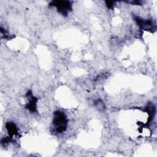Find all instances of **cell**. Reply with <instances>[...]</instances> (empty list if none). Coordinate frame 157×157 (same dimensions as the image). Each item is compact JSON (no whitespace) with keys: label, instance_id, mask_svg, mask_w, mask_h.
I'll use <instances>...</instances> for the list:
<instances>
[{"label":"cell","instance_id":"cell-5","mask_svg":"<svg viewBox=\"0 0 157 157\" xmlns=\"http://www.w3.org/2000/svg\"><path fill=\"white\" fill-rule=\"evenodd\" d=\"M6 127L10 135H16L17 134V129L15 124L12 123H8L6 124Z\"/></svg>","mask_w":157,"mask_h":157},{"label":"cell","instance_id":"cell-1","mask_svg":"<svg viewBox=\"0 0 157 157\" xmlns=\"http://www.w3.org/2000/svg\"><path fill=\"white\" fill-rule=\"evenodd\" d=\"M53 125V128H55V131L58 133L62 132L66 129L67 126V119L63 112L56 111L54 113Z\"/></svg>","mask_w":157,"mask_h":157},{"label":"cell","instance_id":"cell-7","mask_svg":"<svg viewBox=\"0 0 157 157\" xmlns=\"http://www.w3.org/2000/svg\"><path fill=\"white\" fill-rule=\"evenodd\" d=\"M107 7H109V8H110V7H113V2H107Z\"/></svg>","mask_w":157,"mask_h":157},{"label":"cell","instance_id":"cell-6","mask_svg":"<svg viewBox=\"0 0 157 157\" xmlns=\"http://www.w3.org/2000/svg\"><path fill=\"white\" fill-rule=\"evenodd\" d=\"M95 106L99 110H104L105 109V106L104 102H102L101 100H96L94 102Z\"/></svg>","mask_w":157,"mask_h":157},{"label":"cell","instance_id":"cell-3","mask_svg":"<svg viewBox=\"0 0 157 157\" xmlns=\"http://www.w3.org/2000/svg\"><path fill=\"white\" fill-rule=\"evenodd\" d=\"M135 20L136 21L138 25L144 29H150L153 28V23L151 20H144L142 18H140L138 17H136L135 18Z\"/></svg>","mask_w":157,"mask_h":157},{"label":"cell","instance_id":"cell-2","mask_svg":"<svg viewBox=\"0 0 157 157\" xmlns=\"http://www.w3.org/2000/svg\"><path fill=\"white\" fill-rule=\"evenodd\" d=\"M52 6H55L58 11L63 15H67L68 12L71 9V4L69 1H55L52 2Z\"/></svg>","mask_w":157,"mask_h":157},{"label":"cell","instance_id":"cell-4","mask_svg":"<svg viewBox=\"0 0 157 157\" xmlns=\"http://www.w3.org/2000/svg\"><path fill=\"white\" fill-rule=\"evenodd\" d=\"M27 96H28L29 98V102L26 105V108L32 112H35L36 110L37 99H36V98H34L32 96V93H31L30 91H29L28 92Z\"/></svg>","mask_w":157,"mask_h":157}]
</instances>
